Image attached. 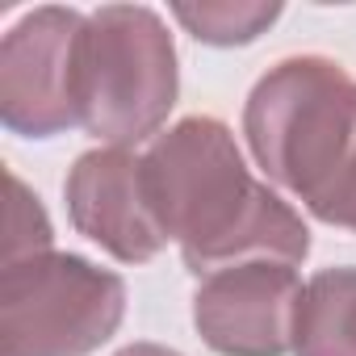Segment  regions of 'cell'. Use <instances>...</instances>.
I'll list each match as a JSON object with an SVG mask.
<instances>
[{"label": "cell", "instance_id": "cell-6", "mask_svg": "<svg viewBox=\"0 0 356 356\" xmlns=\"http://www.w3.org/2000/svg\"><path fill=\"white\" fill-rule=\"evenodd\" d=\"M302 277L281 260H243L202 277L193 293V327L218 356H285L293 352V314Z\"/></svg>", "mask_w": 356, "mask_h": 356}, {"label": "cell", "instance_id": "cell-3", "mask_svg": "<svg viewBox=\"0 0 356 356\" xmlns=\"http://www.w3.org/2000/svg\"><path fill=\"white\" fill-rule=\"evenodd\" d=\"M176 97L181 67L163 17L147 5H101L88 13L76 63L80 126L105 147L159 138Z\"/></svg>", "mask_w": 356, "mask_h": 356}, {"label": "cell", "instance_id": "cell-4", "mask_svg": "<svg viewBox=\"0 0 356 356\" xmlns=\"http://www.w3.org/2000/svg\"><path fill=\"white\" fill-rule=\"evenodd\" d=\"M126 285L72 252H42L0 268V348L5 356H88L113 339Z\"/></svg>", "mask_w": 356, "mask_h": 356}, {"label": "cell", "instance_id": "cell-9", "mask_svg": "<svg viewBox=\"0 0 356 356\" xmlns=\"http://www.w3.org/2000/svg\"><path fill=\"white\" fill-rule=\"evenodd\" d=\"M172 17L181 22L197 42H210V47H248V42H256L281 17V5H231V0H202V5H172Z\"/></svg>", "mask_w": 356, "mask_h": 356}, {"label": "cell", "instance_id": "cell-8", "mask_svg": "<svg viewBox=\"0 0 356 356\" xmlns=\"http://www.w3.org/2000/svg\"><path fill=\"white\" fill-rule=\"evenodd\" d=\"M293 356H356V264L306 281L293 314Z\"/></svg>", "mask_w": 356, "mask_h": 356}, {"label": "cell", "instance_id": "cell-2", "mask_svg": "<svg viewBox=\"0 0 356 356\" xmlns=\"http://www.w3.org/2000/svg\"><path fill=\"white\" fill-rule=\"evenodd\" d=\"M252 159L318 222L356 235V76L327 55L273 63L243 105Z\"/></svg>", "mask_w": 356, "mask_h": 356}, {"label": "cell", "instance_id": "cell-10", "mask_svg": "<svg viewBox=\"0 0 356 356\" xmlns=\"http://www.w3.org/2000/svg\"><path fill=\"white\" fill-rule=\"evenodd\" d=\"M9 185V214H5V264L26 260V256H42L55 243L51 218L38 206V197L17 181V172H5Z\"/></svg>", "mask_w": 356, "mask_h": 356}, {"label": "cell", "instance_id": "cell-5", "mask_svg": "<svg viewBox=\"0 0 356 356\" xmlns=\"http://www.w3.org/2000/svg\"><path fill=\"white\" fill-rule=\"evenodd\" d=\"M88 13L42 5L0 42V122L22 138H55L80 126L76 63Z\"/></svg>", "mask_w": 356, "mask_h": 356}, {"label": "cell", "instance_id": "cell-11", "mask_svg": "<svg viewBox=\"0 0 356 356\" xmlns=\"http://www.w3.org/2000/svg\"><path fill=\"white\" fill-rule=\"evenodd\" d=\"M118 356H181L176 348H163V343H130V348H122Z\"/></svg>", "mask_w": 356, "mask_h": 356}, {"label": "cell", "instance_id": "cell-7", "mask_svg": "<svg viewBox=\"0 0 356 356\" xmlns=\"http://www.w3.org/2000/svg\"><path fill=\"white\" fill-rule=\"evenodd\" d=\"M67 214L84 239L122 264H147L168 248V235L151 210L143 155L130 147L84 151L67 172Z\"/></svg>", "mask_w": 356, "mask_h": 356}, {"label": "cell", "instance_id": "cell-1", "mask_svg": "<svg viewBox=\"0 0 356 356\" xmlns=\"http://www.w3.org/2000/svg\"><path fill=\"white\" fill-rule=\"evenodd\" d=\"M143 181L168 243H181L185 268L197 277L243 260L302 264L310 256V227L252 176L218 118L193 113L168 126L143 155Z\"/></svg>", "mask_w": 356, "mask_h": 356}]
</instances>
